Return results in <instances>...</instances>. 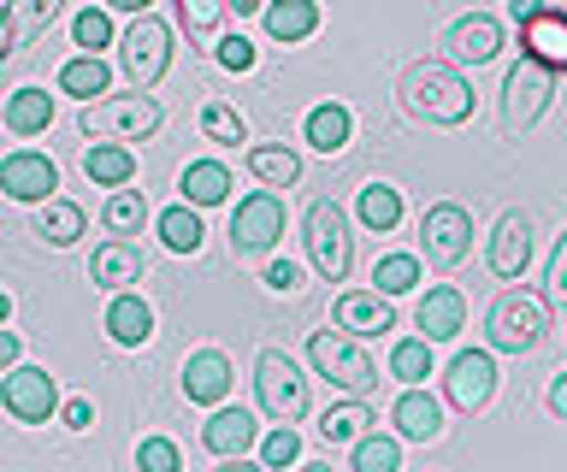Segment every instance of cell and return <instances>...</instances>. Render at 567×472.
<instances>
[{"instance_id":"cell-1","label":"cell","mask_w":567,"mask_h":472,"mask_svg":"<svg viewBox=\"0 0 567 472\" xmlns=\"http://www.w3.org/2000/svg\"><path fill=\"white\" fill-rule=\"evenodd\" d=\"M396 101L408 118H420L432 130H455L473 118V83L450 60H414L396 83Z\"/></svg>"},{"instance_id":"cell-2","label":"cell","mask_w":567,"mask_h":472,"mask_svg":"<svg viewBox=\"0 0 567 472\" xmlns=\"http://www.w3.org/2000/svg\"><path fill=\"white\" fill-rule=\"evenodd\" d=\"M485 337H491L496 355H532V348H544V337H549V295L526 290V284L503 290L491 302V313H485Z\"/></svg>"},{"instance_id":"cell-3","label":"cell","mask_w":567,"mask_h":472,"mask_svg":"<svg viewBox=\"0 0 567 472\" xmlns=\"http://www.w3.org/2000/svg\"><path fill=\"white\" fill-rule=\"evenodd\" d=\"M308 360H313V373L343 396H372V384H379V366H372L361 337H349V331H313Z\"/></svg>"},{"instance_id":"cell-4","label":"cell","mask_w":567,"mask_h":472,"mask_svg":"<svg viewBox=\"0 0 567 472\" xmlns=\"http://www.w3.org/2000/svg\"><path fill=\"white\" fill-rule=\"evenodd\" d=\"M159 125H166V113H159V101L148 90L113 95V101H89L83 118H78L83 136H113V143H148Z\"/></svg>"},{"instance_id":"cell-5","label":"cell","mask_w":567,"mask_h":472,"mask_svg":"<svg viewBox=\"0 0 567 472\" xmlns=\"http://www.w3.org/2000/svg\"><path fill=\"white\" fill-rule=\"evenodd\" d=\"M301 237H308V260L326 284H343L354 266V237H349V213L337 201H313L308 219H301Z\"/></svg>"},{"instance_id":"cell-6","label":"cell","mask_w":567,"mask_h":472,"mask_svg":"<svg viewBox=\"0 0 567 472\" xmlns=\"http://www.w3.org/2000/svg\"><path fill=\"white\" fill-rule=\"evenodd\" d=\"M549 101H556V72L538 65L532 54H520V60L508 65V77H503V130L508 136H526L549 113Z\"/></svg>"},{"instance_id":"cell-7","label":"cell","mask_w":567,"mask_h":472,"mask_svg":"<svg viewBox=\"0 0 567 472\" xmlns=\"http://www.w3.org/2000/svg\"><path fill=\"white\" fill-rule=\"evenodd\" d=\"M255 396H260V413L278 419V426L308 419V378H301V366L284 355V348H260V360H255Z\"/></svg>"},{"instance_id":"cell-8","label":"cell","mask_w":567,"mask_h":472,"mask_svg":"<svg viewBox=\"0 0 567 472\" xmlns=\"http://www.w3.org/2000/svg\"><path fill=\"white\" fill-rule=\"evenodd\" d=\"M508 19L520 30V48L549 72H567V7H549V0H508Z\"/></svg>"},{"instance_id":"cell-9","label":"cell","mask_w":567,"mask_h":472,"mask_svg":"<svg viewBox=\"0 0 567 472\" xmlns=\"http://www.w3.org/2000/svg\"><path fill=\"white\" fill-rule=\"evenodd\" d=\"M118 65L136 90H154L172 65V24L154 19V12H136V24L124 30V42H118Z\"/></svg>"},{"instance_id":"cell-10","label":"cell","mask_w":567,"mask_h":472,"mask_svg":"<svg viewBox=\"0 0 567 472\" xmlns=\"http://www.w3.org/2000/svg\"><path fill=\"white\" fill-rule=\"evenodd\" d=\"M0 408H7L18 426H48L53 408H60V384H53L48 366L12 360L7 373H0Z\"/></svg>"},{"instance_id":"cell-11","label":"cell","mask_w":567,"mask_h":472,"mask_svg":"<svg viewBox=\"0 0 567 472\" xmlns=\"http://www.w3.org/2000/svg\"><path fill=\"white\" fill-rule=\"evenodd\" d=\"M420 242H425V260H432L437 272H455L461 260L473 254V213L461 201H437L425 207L420 219Z\"/></svg>"},{"instance_id":"cell-12","label":"cell","mask_w":567,"mask_h":472,"mask_svg":"<svg viewBox=\"0 0 567 472\" xmlns=\"http://www.w3.org/2000/svg\"><path fill=\"white\" fill-rule=\"evenodd\" d=\"M284 237V201L278 189H255V196L237 201V213H230V249L237 254H272Z\"/></svg>"},{"instance_id":"cell-13","label":"cell","mask_w":567,"mask_h":472,"mask_svg":"<svg viewBox=\"0 0 567 472\" xmlns=\"http://www.w3.org/2000/svg\"><path fill=\"white\" fill-rule=\"evenodd\" d=\"M491 396H496V360L485 348H461L450 360V373H443V401L455 413H478V408H491Z\"/></svg>"},{"instance_id":"cell-14","label":"cell","mask_w":567,"mask_h":472,"mask_svg":"<svg viewBox=\"0 0 567 472\" xmlns=\"http://www.w3.org/2000/svg\"><path fill=\"white\" fill-rule=\"evenodd\" d=\"M53 189H60V166L48 160V154H35V148H18L0 160V196H12V201H30V207H42Z\"/></svg>"},{"instance_id":"cell-15","label":"cell","mask_w":567,"mask_h":472,"mask_svg":"<svg viewBox=\"0 0 567 472\" xmlns=\"http://www.w3.org/2000/svg\"><path fill=\"white\" fill-rule=\"evenodd\" d=\"M496 54H503V24L491 12H467L443 30V60L450 65H491Z\"/></svg>"},{"instance_id":"cell-16","label":"cell","mask_w":567,"mask_h":472,"mask_svg":"<svg viewBox=\"0 0 567 472\" xmlns=\"http://www.w3.org/2000/svg\"><path fill=\"white\" fill-rule=\"evenodd\" d=\"M230 384H237V366H230L225 348H195V355L184 360V396L195 401V408H219V401L230 396Z\"/></svg>"},{"instance_id":"cell-17","label":"cell","mask_w":567,"mask_h":472,"mask_svg":"<svg viewBox=\"0 0 567 472\" xmlns=\"http://www.w3.org/2000/svg\"><path fill=\"white\" fill-rule=\"evenodd\" d=\"M255 437H260V426H255V413L248 408H213L207 413V426H202V449L213 454V461H243L248 449H255Z\"/></svg>"},{"instance_id":"cell-18","label":"cell","mask_w":567,"mask_h":472,"mask_svg":"<svg viewBox=\"0 0 567 472\" xmlns=\"http://www.w3.org/2000/svg\"><path fill=\"white\" fill-rule=\"evenodd\" d=\"M532 260V213H520V207H508L503 219H496L491 231V249H485V266L496 277H520Z\"/></svg>"},{"instance_id":"cell-19","label":"cell","mask_w":567,"mask_h":472,"mask_svg":"<svg viewBox=\"0 0 567 472\" xmlns=\"http://www.w3.org/2000/svg\"><path fill=\"white\" fill-rule=\"evenodd\" d=\"M414 325H420V337L432 343V348H437V343H455L461 325H467V295H461L455 284L425 290L420 307H414Z\"/></svg>"},{"instance_id":"cell-20","label":"cell","mask_w":567,"mask_h":472,"mask_svg":"<svg viewBox=\"0 0 567 472\" xmlns=\"http://www.w3.org/2000/svg\"><path fill=\"white\" fill-rule=\"evenodd\" d=\"M331 319H337V331H349V337H379V331H396V307H390V295H379V290H349V295H337Z\"/></svg>"},{"instance_id":"cell-21","label":"cell","mask_w":567,"mask_h":472,"mask_svg":"<svg viewBox=\"0 0 567 472\" xmlns=\"http://www.w3.org/2000/svg\"><path fill=\"white\" fill-rule=\"evenodd\" d=\"M390 426H396V437H408V443H432L443 431V401L425 390V384H408L396 396V408H390Z\"/></svg>"},{"instance_id":"cell-22","label":"cell","mask_w":567,"mask_h":472,"mask_svg":"<svg viewBox=\"0 0 567 472\" xmlns=\"http://www.w3.org/2000/svg\"><path fill=\"white\" fill-rule=\"evenodd\" d=\"M89 284H101V290H131V284H142V254H136V242H131V237L101 242L95 260H89Z\"/></svg>"},{"instance_id":"cell-23","label":"cell","mask_w":567,"mask_h":472,"mask_svg":"<svg viewBox=\"0 0 567 472\" xmlns=\"http://www.w3.org/2000/svg\"><path fill=\"white\" fill-rule=\"evenodd\" d=\"M106 337L118 348H142L154 337V307L131 290H113V302H106Z\"/></svg>"},{"instance_id":"cell-24","label":"cell","mask_w":567,"mask_h":472,"mask_svg":"<svg viewBox=\"0 0 567 472\" xmlns=\"http://www.w3.org/2000/svg\"><path fill=\"white\" fill-rule=\"evenodd\" d=\"M260 19H266V36L284 42V48L308 42L313 30H319V0H266Z\"/></svg>"},{"instance_id":"cell-25","label":"cell","mask_w":567,"mask_h":472,"mask_svg":"<svg viewBox=\"0 0 567 472\" xmlns=\"http://www.w3.org/2000/svg\"><path fill=\"white\" fill-rule=\"evenodd\" d=\"M0 118H7L12 136H42L53 125V95L35 90V83H24V90L7 95V107H0Z\"/></svg>"},{"instance_id":"cell-26","label":"cell","mask_w":567,"mask_h":472,"mask_svg":"<svg viewBox=\"0 0 567 472\" xmlns=\"http://www.w3.org/2000/svg\"><path fill=\"white\" fill-rule=\"evenodd\" d=\"M83 171H89V183L118 189V183L136 178V154L124 148V143H113V136H101L95 148H83Z\"/></svg>"},{"instance_id":"cell-27","label":"cell","mask_w":567,"mask_h":472,"mask_svg":"<svg viewBox=\"0 0 567 472\" xmlns=\"http://www.w3.org/2000/svg\"><path fill=\"white\" fill-rule=\"evenodd\" d=\"M83 224H89V213H83L78 201L48 196V201H42V213H35V237H42L48 249H71V242L83 237Z\"/></svg>"},{"instance_id":"cell-28","label":"cell","mask_w":567,"mask_h":472,"mask_svg":"<svg viewBox=\"0 0 567 472\" xmlns=\"http://www.w3.org/2000/svg\"><path fill=\"white\" fill-rule=\"evenodd\" d=\"M177 189H184L189 207H219V201H230V166L225 160H189Z\"/></svg>"},{"instance_id":"cell-29","label":"cell","mask_w":567,"mask_h":472,"mask_svg":"<svg viewBox=\"0 0 567 472\" xmlns=\"http://www.w3.org/2000/svg\"><path fill=\"white\" fill-rule=\"evenodd\" d=\"M60 7H65V0H7V42H12V54L24 42H35V36H48V24L60 19Z\"/></svg>"},{"instance_id":"cell-30","label":"cell","mask_w":567,"mask_h":472,"mask_svg":"<svg viewBox=\"0 0 567 472\" xmlns=\"http://www.w3.org/2000/svg\"><path fill=\"white\" fill-rule=\"evenodd\" d=\"M248 178L266 189H290V183H301V160L284 143H255L248 148Z\"/></svg>"},{"instance_id":"cell-31","label":"cell","mask_w":567,"mask_h":472,"mask_svg":"<svg viewBox=\"0 0 567 472\" xmlns=\"http://www.w3.org/2000/svg\"><path fill=\"white\" fill-rule=\"evenodd\" d=\"M301 136H308V148H319V154H343V148H349V136H354V118H349V107L326 101V107H313V113H308Z\"/></svg>"},{"instance_id":"cell-32","label":"cell","mask_w":567,"mask_h":472,"mask_svg":"<svg viewBox=\"0 0 567 472\" xmlns=\"http://www.w3.org/2000/svg\"><path fill=\"white\" fill-rule=\"evenodd\" d=\"M354 219H361L367 231L390 237V231L402 224V189H390V183H367L361 196H354Z\"/></svg>"},{"instance_id":"cell-33","label":"cell","mask_w":567,"mask_h":472,"mask_svg":"<svg viewBox=\"0 0 567 472\" xmlns=\"http://www.w3.org/2000/svg\"><path fill=\"white\" fill-rule=\"evenodd\" d=\"M154 231H159V242H166L172 254H195L202 249V207H189V201H177V207H166V213L154 219Z\"/></svg>"},{"instance_id":"cell-34","label":"cell","mask_w":567,"mask_h":472,"mask_svg":"<svg viewBox=\"0 0 567 472\" xmlns=\"http://www.w3.org/2000/svg\"><path fill=\"white\" fill-rule=\"evenodd\" d=\"M361 431H372V408H367V396H349V401H337V408H326V419H319V437L337 449V443H354Z\"/></svg>"},{"instance_id":"cell-35","label":"cell","mask_w":567,"mask_h":472,"mask_svg":"<svg viewBox=\"0 0 567 472\" xmlns=\"http://www.w3.org/2000/svg\"><path fill=\"white\" fill-rule=\"evenodd\" d=\"M101 224H106V237H136L142 224H148V201H142V189H113L101 207Z\"/></svg>"},{"instance_id":"cell-36","label":"cell","mask_w":567,"mask_h":472,"mask_svg":"<svg viewBox=\"0 0 567 472\" xmlns=\"http://www.w3.org/2000/svg\"><path fill=\"white\" fill-rule=\"evenodd\" d=\"M106 83H113V72H106V60H101V54H78V60H65V65H60V90H65V95H78V101L106 95Z\"/></svg>"},{"instance_id":"cell-37","label":"cell","mask_w":567,"mask_h":472,"mask_svg":"<svg viewBox=\"0 0 567 472\" xmlns=\"http://www.w3.org/2000/svg\"><path fill=\"white\" fill-rule=\"evenodd\" d=\"M349 466L354 472H396L402 466V443L396 437H379V431H361L349 443Z\"/></svg>"},{"instance_id":"cell-38","label":"cell","mask_w":567,"mask_h":472,"mask_svg":"<svg viewBox=\"0 0 567 472\" xmlns=\"http://www.w3.org/2000/svg\"><path fill=\"white\" fill-rule=\"evenodd\" d=\"M414 284H420V260H414V254H384L379 266H372V290L390 295V302H396V295H408Z\"/></svg>"},{"instance_id":"cell-39","label":"cell","mask_w":567,"mask_h":472,"mask_svg":"<svg viewBox=\"0 0 567 472\" xmlns=\"http://www.w3.org/2000/svg\"><path fill=\"white\" fill-rule=\"evenodd\" d=\"M202 136H207V143H219V148H237V143H248V125H243L237 107L207 101V107H202Z\"/></svg>"},{"instance_id":"cell-40","label":"cell","mask_w":567,"mask_h":472,"mask_svg":"<svg viewBox=\"0 0 567 472\" xmlns=\"http://www.w3.org/2000/svg\"><path fill=\"white\" fill-rule=\"evenodd\" d=\"M390 378H402V384H425V378H432V343L408 337V343L390 348Z\"/></svg>"},{"instance_id":"cell-41","label":"cell","mask_w":567,"mask_h":472,"mask_svg":"<svg viewBox=\"0 0 567 472\" xmlns=\"http://www.w3.org/2000/svg\"><path fill=\"white\" fill-rule=\"evenodd\" d=\"M225 19V0H177V24H184L189 42H207Z\"/></svg>"},{"instance_id":"cell-42","label":"cell","mask_w":567,"mask_h":472,"mask_svg":"<svg viewBox=\"0 0 567 472\" xmlns=\"http://www.w3.org/2000/svg\"><path fill=\"white\" fill-rule=\"evenodd\" d=\"M71 42H78L83 54H101V48L113 42V19H106V7H83L78 19H71Z\"/></svg>"},{"instance_id":"cell-43","label":"cell","mask_w":567,"mask_h":472,"mask_svg":"<svg viewBox=\"0 0 567 472\" xmlns=\"http://www.w3.org/2000/svg\"><path fill=\"white\" fill-rule=\"evenodd\" d=\"M136 466L142 472H177V466H184V454H177V443H166V437H142V443H136Z\"/></svg>"},{"instance_id":"cell-44","label":"cell","mask_w":567,"mask_h":472,"mask_svg":"<svg viewBox=\"0 0 567 472\" xmlns=\"http://www.w3.org/2000/svg\"><path fill=\"white\" fill-rule=\"evenodd\" d=\"M260 461H266V466H296V461H301V437H296L290 426H278V431L260 443Z\"/></svg>"},{"instance_id":"cell-45","label":"cell","mask_w":567,"mask_h":472,"mask_svg":"<svg viewBox=\"0 0 567 472\" xmlns=\"http://www.w3.org/2000/svg\"><path fill=\"white\" fill-rule=\"evenodd\" d=\"M213 60H219L225 72H255V42H243V36H225L219 48H213Z\"/></svg>"},{"instance_id":"cell-46","label":"cell","mask_w":567,"mask_h":472,"mask_svg":"<svg viewBox=\"0 0 567 472\" xmlns=\"http://www.w3.org/2000/svg\"><path fill=\"white\" fill-rule=\"evenodd\" d=\"M544 284H549V302H561V307H567V231L556 237V254H549Z\"/></svg>"},{"instance_id":"cell-47","label":"cell","mask_w":567,"mask_h":472,"mask_svg":"<svg viewBox=\"0 0 567 472\" xmlns=\"http://www.w3.org/2000/svg\"><path fill=\"white\" fill-rule=\"evenodd\" d=\"M266 290L296 295L301 290V266H296V260H272V266H266Z\"/></svg>"},{"instance_id":"cell-48","label":"cell","mask_w":567,"mask_h":472,"mask_svg":"<svg viewBox=\"0 0 567 472\" xmlns=\"http://www.w3.org/2000/svg\"><path fill=\"white\" fill-rule=\"evenodd\" d=\"M60 419H65L71 431H89V426H95V401H89V396H71L65 408H60Z\"/></svg>"},{"instance_id":"cell-49","label":"cell","mask_w":567,"mask_h":472,"mask_svg":"<svg viewBox=\"0 0 567 472\" xmlns=\"http://www.w3.org/2000/svg\"><path fill=\"white\" fill-rule=\"evenodd\" d=\"M549 413H556V419H567V373H556V378H549Z\"/></svg>"},{"instance_id":"cell-50","label":"cell","mask_w":567,"mask_h":472,"mask_svg":"<svg viewBox=\"0 0 567 472\" xmlns=\"http://www.w3.org/2000/svg\"><path fill=\"white\" fill-rule=\"evenodd\" d=\"M18 355H24V343H18V331H7V325H0V373H7V366H12Z\"/></svg>"},{"instance_id":"cell-51","label":"cell","mask_w":567,"mask_h":472,"mask_svg":"<svg viewBox=\"0 0 567 472\" xmlns=\"http://www.w3.org/2000/svg\"><path fill=\"white\" fill-rule=\"evenodd\" d=\"M101 7H106V12H148L154 0H101Z\"/></svg>"},{"instance_id":"cell-52","label":"cell","mask_w":567,"mask_h":472,"mask_svg":"<svg viewBox=\"0 0 567 472\" xmlns=\"http://www.w3.org/2000/svg\"><path fill=\"white\" fill-rule=\"evenodd\" d=\"M266 0H225V12H237V19H248V12H260Z\"/></svg>"},{"instance_id":"cell-53","label":"cell","mask_w":567,"mask_h":472,"mask_svg":"<svg viewBox=\"0 0 567 472\" xmlns=\"http://www.w3.org/2000/svg\"><path fill=\"white\" fill-rule=\"evenodd\" d=\"M0 60H12V42H7V7H0Z\"/></svg>"},{"instance_id":"cell-54","label":"cell","mask_w":567,"mask_h":472,"mask_svg":"<svg viewBox=\"0 0 567 472\" xmlns=\"http://www.w3.org/2000/svg\"><path fill=\"white\" fill-rule=\"evenodd\" d=\"M7 319H12V295L0 290V325H7Z\"/></svg>"}]
</instances>
